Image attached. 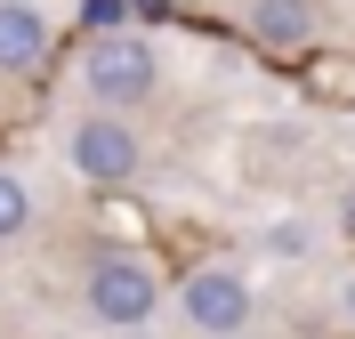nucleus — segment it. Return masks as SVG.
Listing matches in <instances>:
<instances>
[{
    "instance_id": "39448f33",
    "label": "nucleus",
    "mask_w": 355,
    "mask_h": 339,
    "mask_svg": "<svg viewBox=\"0 0 355 339\" xmlns=\"http://www.w3.org/2000/svg\"><path fill=\"white\" fill-rule=\"evenodd\" d=\"M49 65V17L33 0H0V73H41Z\"/></svg>"
},
{
    "instance_id": "6e6552de",
    "label": "nucleus",
    "mask_w": 355,
    "mask_h": 339,
    "mask_svg": "<svg viewBox=\"0 0 355 339\" xmlns=\"http://www.w3.org/2000/svg\"><path fill=\"white\" fill-rule=\"evenodd\" d=\"M121 17H130V0H81V33H89V41H113Z\"/></svg>"
},
{
    "instance_id": "1a4fd4ad",
    "label": "nucleus",
    "mask_w": 355,
    "mask_h": 339,
    "mask_svg": "<svg viewBox=\"0 0 355 339\" xmlns=\"http://www.w3.org/2000/svg\"><path fill=\"white\" fill-rule=\"evenodd\" d=\"M339 226H347V234H355V194H339Z\"/></svg>"
},
{
    "instance_id": "423d86ee",
    "label": "nucleus",
    "mask_w": 355,
    "mask_h": 339,
    "mask_svg": "<svg viewBox=\"0 0 355 339\" xmlns=\"http://www.w3.org/2000/svg\"><path fill=\"white\" fill-rule=\"evenodd\" d=\"M250 33L291 57V49H307L315 33H323V8H315V0H250Z\"/></svg>"
},
{
    "instance_id": "7ed1b4c3",
    "label": "nucleus",
    "mask_w": 355,
    "mask_h": 339,
    "mask_svg": "<svg viewBox=\"0 0 355 339\" xmlns=\"http://www.w3.org/2000/svg\"><path fill=\"white\" fill-rule=\"evenodd\" d=\"M81 299H89V315H97V323H113V331H137V323L162 307V275L146 267V259H130V250H105V259H89Z\"/></svg>"
},
{
    "instance_id": "20e7f679",
    "label": "nucleus",
    "mask_w": 355,
    "mask_h": 339,
    "mask_svg": "<svg viewBox=\"0 0 355 339\" xmlns=\"http://www.w3.org/2000/svg\"><path fill=\"white\" fill-rule=\"evenodd\" d=\"M178 315L194 323L202 339H234L250 323V283L234 267H194L186 283H178Z\"/></svg>"
},
{
    "instance_id": "f257e3e1",
    "label": "nucleus",
    "mask_w": 355,
    "mask_h": 339,
    "mask_svg": "<svg viewBox=\"0 0 355 339\" xmlns=\"http://www.w3.org/2000/svg\"><path fill=\"white\" fill-rule=\"evenodd\" d=\"M154 89H162L154 41L113 33V41H89V49H81V97H89L97 113H137V105H154Z\"/></svg>"
},
{
    "instance_id": "f03ea898",
    "label": "nucleus",
    "mask_w": 355,
    "mask_h": 339,
    "mask_svg": "<svg viewBox=\"0 0 355 339\" xmlns=\"http://www.w3.org/2000/svg\"><path fill=\"white\" fill-rule=\"evenodd\" d=\"M65 162H73V178H89V186H130L146 170V137H137L130 113H97L89 105L65 130Z\"/></svg>"
},
{
    "instance_id": "0eeeda50",
    "label": "nucleus",
    "mask_w": 355,
    "mask_h": 339,
    "mask_svg": "<svg viewBox=\"0 0 355 339\" xmlns=\"http://www.w3.org/2000/svg\"><path fill=\"white\" fill-rule=\"evenodd\" d=\"M24 226H33V186L17 170H0V243H17Z\"/></svg>"
}]
</instances>
